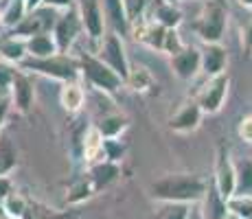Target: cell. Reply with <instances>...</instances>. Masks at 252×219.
Here are the masks:
<instances>
[{"label":"cell","instance_id":"6da1fadb","mask_svg":"<svg viewBox=\"0 0 252 219\" xmlns=\"http://www.w3.org/2000/svg\"><path fill=\"white\" fill-rule=\"evenodd\" d=\"M208 180L195 173H169L154 180L149 191L156 202L200 204L206 195Z\"/></svg>","mask_w":252,"mask_h":219},{"label":"cell","instance_id":"7a4b0ae2","mask_svg":"<svg viewBox=\"0 0 252 219\" xmlns=\"http://www.w3.org/2000/svg\"><path fill=\"white\" fill-rule=\"evenodd\" d=\"M22 70L33 72V75H44L51 77L55 81L62 84H68V81H81V68H79V60L70 57L68 53H57L53 57H27L20 64Z\"/></svg>","mask_w":252,"mask_h":219},{"label":"cell","instance_id":"3957f363","mask_svg":"<svg viewBox=\"0 0 252 219\" xmlns=\"http://www.w3.org/2000/svg\"><path fill=\"white\" fill-rule=\"evenodd\" d=\"M77 60H79V68H81V79L90 88H94V90L103 92V94H116L125 86V81L108 64H103L99 60V55H94V53L84 51L77 55Z\"/></svg>","mask_w":252,"mask_h":219},{"label":"cell","instance_id":"277c9868","mask_svg":"<svg viewBox=\"0 0 252 219\" xmlns=\"http://www.w3.org/2000/svg\"><path fill=\"white\" fill-rule=\"evenodd\" d=\"M226 27H228V9L221 0H204L202 11L191 24V29L204 44L221 42L226 35Z\"/></svg>","mask_w":252,"mask_h":219},{"label":"cell","instance_id":"5b68a950","mask_svg":"<svg viewBox=\"0 0 252 219\" xmlns=\"http://www.w3.org/2000/svg\"><path fill=\"white\" fill-rule=\"evenodd\" d=\"M94 55H99V60L112 68L123 81H127L132 64H129V60H127V48H125V42H123L121 33H116V31L105 33V37L101 40Z\"/></svg>","mask_w":252,"mask_h":219},{"label":"cell","instance_id":"8992f818","mask_svg":"<svg viewBox=\"0 0 252 219\" xmlns=\"http://www.w3.org/2000/svg\"><path fill=\"white\" fill-rule=\"evenodd\" d=\"M77 9H79L81 24H84V33L88 35L96 53L101 40L105 37V24H108L103 4H101V0H77Z\"/></svg>","mask_w":252,"mask_h":219},{"label":"cell","instance_id":"52a82bcc","mask_svg":"<svg viewBox=\"0 0 252 219\" xmlns=\"http://www.w3.org/2000/svg\"><path fill=\"white\" fill-rule=\"evenodd\" d=\"M81 33H84V24H81L79 9L70 7L66 11H60L55 27H53V37L60 46V53H70V48L75 46Z\"/></svg>","mask_w":252,"mask_h":219},{"label":"cell","instance_id":"ba28073f","mask_svg":"<svg viewBox=\"0 0 252 219\" xmlns=\"http://www.w3.org/2000/svg\"><path fill=\"white\" fill-rule=\"evenodd\" d=\"M228 88H230L228 72L217 75V77H208L206 84L195 94V101L204 110V114H217V112L224 108V101L228 96Z\"/></svg>","mask_w":252,"mask_h":219},{"label":"cell","instance_id":"9c48e42d","mask_svg":"<svg viewBox=\"0 0 252 219\" xmlns=\"http://www.w3.org/2000/svg\"><path fill=\"white\" fill-rule=\"evenodd\" d=\"M213 182H215L217 191H220V195L224 199L235 195V191H237V167H235V160H232V156H230V149L226 147V145H220V147H217Z\"/></svg>","mask_w":252,"mask_h":219},{"label":"cell","instance_id":"30bf717a","mask_svg":"<svg viewBox=\"0 0 252 219\" xmlns=\"http://www.w3.org/2000/svg\"><path fill=\"white\" fill-rule=\"evenodd\" d=\"M202 119H204V110L200 108V103L193 96V99L184 101L176 110V114L169 116V129L176 134H191L202 125Z\"/></svg>","mask_w":252,"mask_h":219},{"label":"cell","instance_id":"8fae6325","mask_svg":"<svg viewBox=\"0 0 252 219\" xmlns=\"http://www.w3.org/2000/svg\"><path fill=\"white\" fill-rule=\"evenodd\" d=\"M31 72L27 70H16L11 81V88H9V96H11V105L16 108V112L20 114H29L35 103V86L31 81Z\"/></svg>","mask_w":252,"mask_h":219},{"label":"cell","instance_id":"7c38bea8","mask_svg":"<svg viewBox=\"0 0 252 219\" xmlns=\"http://www.w3.org/2000/svg\"><path fill=\"white\" fill-rule=\"evenodd\" d=\"M173 75L180 81H193L202 72V48L184 46L180 53L171 55L169 60Z\"/></svg>","mask_w":252,"mask_h":219},{"label":"cell","instance_id":"4fadbf2b","mask_svg":"<svg viewBox=\"0 0 252 219\" xmlns=\"http://www.w3.org/2000/svg\"><path fill=\"white\" fill-rule=\"evenodd\" d=\"M228 68V51L221 42H213L202 46V72L206 77L224 75Z\"/></svg>","mask_w":252,"mask_h":219},{"label":"cell","instance_id":"5bb4252c","mask_svg":"<svg viewBox=\"0 0 252 219\" xmlns=\"http://www.w3.org/2000/svg\"><path fill=\"white\" fill-rule=\"evenodd\" d=\"M27 57H29L27 37L18 35L16 31H9L0 35V60L7 62V64L20 66Z\"/></svg>","mask_w":252,"mask_h":219},{"label":"cell","instance_id":"9a60e30c","mask_svg":"<svg viewBox=\"0 0 252 219\" xmlns=\"http://www.w3.org/2000/svg\"><path fill=\"white\" fill-rule=\"evenodd\" d=\"M103 134L99 131L94 123H90L88 127L84 131V143H81V158L86 160L88 164H94L99 162V160H105L103 156Z\"/></svg>","mask_w":252,"mask_h":219},{"label":"cell","instance_id":"2e32d148","mask_svg":"<svg viewBox=\"0 0 252 219\" xmlns=\"http://www.w3.org/2000/svg\"><path fill=\"white\" fill-rule=\"evenodd\" d=\"M200 208H202V213H204L206 219H226V217H228V206H226V199L220 195V191H217L213 178L208 180L206 195L200 202Z\"/></svg>","mask_w":252,"mask_h":219},{"label":"cell","instance_id":"e0dca14e","mask_svg":"<svg viewBox=\"0 0 252 219\" xmlns=\"http://www.w3.org/2000/svg\"><path fill=\"white\" fill-rule=\"evenodd\" d=\"M88 175H90L92 184H94L96 193H99V191H103V188H108L114 180H119L121 167L116 162H112V160H99V162L90 164Z\"/></svg>","mask_w":252,"mask_h":219},{"label":"cell","instance_id":"ac0fdd59","mask_svg":"<svg viewBox=\"0 0 252 219\" xmlns=\"http://www.w3.org/2000/svg\"><path fill=\"white\" fill-rule=\"evenodd\" d=\"M149 18L156 20V22H160L162 27H167V29H178L184 20L180 7H178L176 2H169V0H156L152 13H149Z\"/></svg>","mask_w":252,"mask_h":219},{"label":"cell","instance_id":"d6986e66","mask_svg":"<svg viewBox=\"0 0 252 219\" xmlns=\"http://www.w3.org/2000/svg\"><path fill=\"white\" fill-rule=\"evenodd\" d=\"M60 103L68 114H79L86 105V92L84 86L79 81H68V84H62L60 90Z\"/></svg>","mask_w":252,"mask_h":219},{"label":"cell","instance_id":"ffe728a7","mask_svg":"<svg viewBox=\"0 0 252 219\" xmlns=\"http://www.w3.org/2000/svg\"><path fill=\"white\" fill-rule=\"evenodd\" d=\"M101 4H103L105 18H108V22L114 27V31L121 33V35L129 33V24L132 22H129L127 9H125L123 0H101Z\"/></svg>","mask_w":252,"mask_h":219},{"label":"cell","instance_id":"44dd1931","mask_svg":"<svg viewBox=\"0 0 252 219\" xmlns=\"http://www.w3.org/2000/svg\"><path fill=\"white\" fill-rule=\"evenodd\" d=\"M27 51H29V57H37V60H42V57H53L60 53V46H57L55 37H53V33H37V35L29 37L27 40Z\"/></svg>","mask_w":252,"mask_h":219},{"label":"cell","instance_id":"7402d4cb","mask_svg":"<svg viewBox=\"0 0 252 219\" xmlns=\"http://www.w3.org/2000/svg\"><path fill=\"white\" fill-rule=\"evenodd\" d=\"M94 125L103 134V138H121V134L129 127V119L121 112H110V114L101 116Z\"/></svg>","mask_w":252,"mask_h":219},{"label":"cell","instance_id":"603a6c76","mask_svg":"<svg viewBox=\"0 0 252 219\" xmlns=\"http://www.w3.org/2000/svg\"><path fill=\"white\" fill-rule=\"evenodd\" d=\"M96 195V188L94 184H92L90 175H81V178H77L75 182L68 187V193H66V204L68 206H79V204L88 202L90 197Z\"/></svg>","mask_w":252,"mask_h":219},{"label":"cell","instance_id":"cb8c5ba5","mask_svg":"<svg viewBox=\"0 0 252 219\" xmlns=\"http://www.w3.org/2000/svg\"><path fill=\"white\" fill-rule=\"evenodd\" d=\"M125 86L132 88L134 92H149L154 86H156V79H154L152 70H149L147 66H143V64H132Z\"/></svg>","mask_w":252,"mask_h":219},{"label":"cell","instance_id":"d4e9b609","mask_svg":"<svg viewBox=\"0 0 252 219\" xmlns=\"http://www.w3.org/2000/svg\"><path fill=\"white\" fill-rule=\"evenodd\" d=\"M18 167V149L7 134H0V175H9Z\"/></svg>","mask_w":252,"mask_h":219},{"label":"cell","instance_id":"484cf974","mask_svg":"<svg viewBox=\"0 0 252 219\" xmlns=\"http://www.w3.org/2000/svg\"><path fill=\"white\" fill-rule=\"evenodd\" d=\"M193 204H178V202H160L154 211L152 219H189Z\"/></svg>","mask_w":252,"mask_h":219},{"label":"cell","instance_id":"4316f807","mask_svg":"<svg viewBox=\"0 0 252 219\" xmlns=\"http://www.w3.org/2000/svg\"><path fill=\"white\" fill-rule=\"evenodd\" d=\"M29 13L27 9V0H7L2 7V18H4V27L7 29H16L18 24L24 20V16Z\"/></svg>","mask_w":252,"mask_h":219},{"label":"cell","instance_id":"83f0119b","mask_svg":"<svg viewBox=\"0 0 252 219\" xmlns=\"http://www.w3.org/2000/svg\"><path fill=\"white\" fill-rule=\"evenodd\" d=\"M230 215H237L241 219H252V195L248 193H235L232 197L226 199Z\"/></svg>","mask_w":252,"mask_h":219},{"label":"cell","instance_id":"f1b7e54d","mask_svg":"<svg viewBox=\"0 0 252 219\" xmlns=\"http://www.w3.org/2000/svg\"><path fill=\"white\" fill-rule=\"evenodd\" d=\"M237 167V191L235 193H248L252 195V160L244 158L235 162Z\"/></svg>","mask_w":252,"mask_h":219},{"label":"cell","instance_id":"f546056e","mask_svg":"<svg viewBox=\"0 0 252 219\" xmlns=\"http://www.w3.org/2000/svg\"><path fill=\"white\" fill-rule=\"evenodd\" d=\"M2 206H4V211H7V215L13 217V219H22V215L29 211V202L18 191H13L11 195L4 199Z\"/></svg>","mask_w":252,"mask_h":219},{"label":"cell","instance_id":"4dcf8cb0","mask_svg":"<svg viewBox=\"0 0 252 219\" xmlns=\"http://www.w3.org/2000/svg\"><path fill=\"white\" fill-rule=\"evenodd\" d=\"M187 46V44L182 42V37H180V33H178V29H169L167 31V37H164V48H162V53L164 55H176V53H180L182 48Z\"/></svg>","mask_w":252,"mask_h":219},{"label":"cell","instance_id":"1f68e13d","mask_svg":"<svg viewBox=\"0 0 252 219\" xmlns=\"http://www.w3.org/2000/svg\"><path fill=\"white\" fill-rule=\"evenodd\" d=\"M125 154V143H121L119 138H105L103 143V156L105 160H112V162H119Z\"/></svg>","mask_w":252,"mask_h":219},{"label":"cell","instance_id":"d6a6232c","mask_svg":"<svg viewBox=\"0 0 252 219\" xmlns=\"http://www.w3.org/2000/svg\"><path fill=\"white\" fill-rule=\"evenodd\" d=\"M123 2H125V9H127L129 22H134V20H138V18L145 16V11H147L152 0H123Z\"/></svg>","mask_w":252,"mask_h":219},{"label":"cell","instance_id":"836d02e7","mask_svg":"<svg viewBox=\"0 0 252 219\" xmlns=\"http://www.w3.org/2000/svg\"><path fill=\"white\" fill-rule=\"evenodd\" d=\"M237 136H239L244 143L252 145V114H246L244 119L239 121V125H237Z\"/></svg>","mask_w":252,"mask_h":219},{"label":"cell","instance_id":"e575fe53","mask_svg":"<svg viewBox=\"0 0 252 219\" xmlns=\"http://www.w3.org/2000/svg\"><path fill=\"white\" fill-rule=\"evenodd\" d=\"M13 75H16V68H11L7 62H0V86H2L4 90H9V88H11Z\"/></svg>","mask_w":252,"mask_h":219},{"label":"cell","instance_id":"d590c367","mask_svg":"<svg viewBox=\"0 0 252 219\" xmlns=\"http://www.w3.org/2000/svg\"><path fill=\"white\" fill-rule=\"evenodd\" d=\"M241 48L248 57H252V20L241 29Z\"/></svg>","mask_w":252,"mask_h":219},{"label":"cell","instance_id":"8d00e7d4","mask_svg":"<svg viewBox=\"0 0 252 219\" xmlns=\"http://www.w3.org/2000/svg\"><path fill=\"white\" fill-rule=\"evenodd\" d=\"M13 191H16V187H13L11 178L9 175H0V202H4Z\"/></svg>","mask_w":252,"mask_h":219},{"label":"cell","instance_id":"74e56055","mask_svg":"<svg viewBox=\"0 0 252 219\" xmlns=\"http://www.w3.org/2000/svg\"><path fill=\"white\" fill-rule=\"evenodd\" d=\"M44 7H51L55 11H66V9L75 7V0H44Z\"/></svg>","mask_w":252,"mask_h":219},{"label":"cell","instance_id":"f35d334b","mask_svg":"<svg viewBox=\"0 0 252 219\" xmlns=\"http://www.w3.org/2000/svg\"><path fill=\"white\" fill-rule=\"evenodd\" d=\"M11 108H13L11 96H2V99H0V129L4 127V121H7V114H9V110Z\"/></svg>","mask_w":252,"mask_h":219},{"label":"cell","instance_id":"ab89813d","mask_svg":"<svg viewBox=\"0 0 252 219\" xmlns=\"http://www.w3.org/2000/svg\"><path fill=\"white\" fill-rule=\"evenodd\" d=\"M44 219H77V211H64V213H48Z\"/></svg>","mask_w":252,"mask_h":219},{"label":"cell","instance_id":"60d3db41","mask_svg":"<svg viewBox=\"0 0 252 219\" xmlns=\"http://www.w3.org/2000/svg\"><path fill=\"white\" fill-rule=\"evenodd\" d=\"M189 219H206L204 213H202V208H200V204H193L191 206V215H189Z\"/></svg>","mask_w":252,"mask_h":219},{"label":"cell","instance_id":"b9f144b4","mask_svg":"<svg viewBox=\"0 0 252 219\" xmlns=\"http://www.w3.org/2000/svg\"><path fill=\"white\" fill-rule=\"evenodd\" d=\"M44 7V0H27V9L29 11H35V9Z\"/></svg>","mask_w":252,"mask_h":219},{"label":"cell","instance_id":"7bdbcfd3","mask_svg":"<svg viewBox=\"0 0 252 219\" xmlns=\"http://www.w3.org/2000/svg\"><path fill=\"white\" fill-rule=\"evenodd\" d=\"M22 219H40V217H37V213L33 211L31 206H29V211H27V213H24V215H22Z\"/></svg>","mask_w":252,"mask_h":219},{"label":"cell","instance_id":"ee69618b","mask_svg":"<svg viewBox=\"0 0 252 219\" xmlns=\"http://www.w3.org/2000/svg\"><path fill=\"white\" fill-rule=\"evenodd\" d=\"M237 2H239L244 9H252V0H237Z\"/></svg>","mask_w":252,"mask_h":219},{"label":"cell","instance_id":"f6af8a7d","mask_svg":"<svg viewBox=\"0 0 252 219\" xmlns=\"http://www.w3.org/2000/svg\"><path fill=\"white\" fill-rule=\"evenodd\" d=\"M4 29H7V27H4V18H2V9H0V35H2V31H4Z\"/></svg>","mask_w":252,"mask_h":219},{"label":"cell","instance_id":"bcb514c9","mask_svg":"<svg viewBox=\"0 0 252 219\" xmlns=\"http://www.w3.org/2000/svg\"><path fill=\"white\" fill-rule=\"evenodd\" d=\"M7 217V211H4V206H2V202H0V219H4Z\"/></svg>","mask_w":252,"mask_h":219},{"label":"cell","instance_id":"7dc6e473","mask_svg":"<svg viewBox=\"0 0 252 219\" xmlns=\"http://www.w3.org/2000/svg\"><path fill=\"white\" fill-rule=\"evenodd\" d=\"M2 96H9V90H4V88L0 86V99H2Z\"/></svg>","mask_w":252,"mask_h":219},{"label":"cell","instance_id":"c3c4849f","mask_svg":"<svg viewBox=\"0 0 252 219\" xmlns=\"http://www.w3.org/2000/svg\"><path fill=\"white\" fill-rule=\"evenodd\" d=\"M226 219H241V217H237V215H230V213H228V217H226Z\"/></svg>","mask_w":252,"mask_h":219},{"label":"cell","instance_id":"681fc988","mask_svg":"<svg viewBox=\"0 0 252 219\" xmlns=\"http://www.w3.org/2000/svg\"><path fill=\"white\" fill-rule=\"evenodd\" d=\"M4 219H13V217H9V215H7V217H4Z\"/></svg>","mask_w":252,"mask_h":219}]
</instances>
